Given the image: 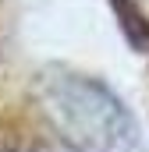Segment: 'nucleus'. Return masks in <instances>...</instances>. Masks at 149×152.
I'll use <instances>...</instances> for the list:
<instances>
[{
    "label": "nucleus",
    "instance_id": "f257e3e1",
    "mask_svg": "<svg viewBox=\"0 0 149 152\" xmlns=\"http://www.w3.org/2000/svg\"><path fill=\"white\" fill-rule=\"evenodd\" d=\"M43 103L71 152H139V124L107 85L89 75H46Z\"/></svg>",
    "mask_w": 149,
    "mask_h": 152
},
{
    "label": "nucleus",
    "instance_id": "f03ea898",
    "mask_svg": "<svg viewBox=\"0 0 149 152\" xmlns=\"http://www.w3.org/2000/svg\"><path fill=\"white\" fill-rule=\"evenodd\" d=\"M124 7H128V14H131V21L142 28V32H149V0H121Z\"/></svg>",
    "mask_w": 149,
    "mask_h": 152
}]
</instances>
